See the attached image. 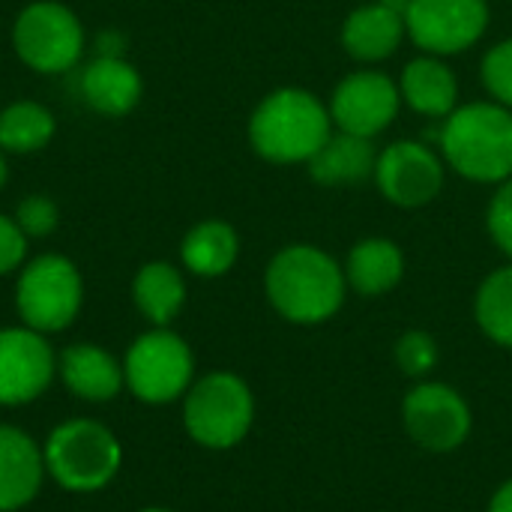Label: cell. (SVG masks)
Here are the masks:
<instances>
[{"mask_svg": "<svg viewBox=\"0 0 512 512\" xmlns=\"http://www.w3.org/2000/svg\"><path fill=\"white\" fill-rule=\"evenodd\" d=\"M123 381L138 402L171 405L195 384V354L174 330L153 327L126 348Z\"/></svg>", "mask_w": 512, "mask_h": 512, "instance_id": "52a82bcc", "label": "cell"}, {"mask_svg": "<svg viewBox=\"0 0 512 512\" xmlns=\"http://www.w3.org/2000/svg\"><path fill=\"white\" fill-rule=\"evenodd\" d=\"M345 270L318 246H288L273 255L264 273L270 306L291 324H324L345 303Z\"/></svg>", "mask_w": 512, "mask_h": 512, "instance_id": "6da1fadb", "label": "cell"}, {"mask_svg": "<svg viewBox=\"0 0 512 512\" xmlns=\"http://www.w3.org/2000/svg\"><path fill=\"white\" fill-rule=\"evenodd\" d=\"M57 378L81 402H111L123 387V363L102 345L75 342L57 354Z\"/></svg>", "mask_w": 512, "mask_h": 512, "instance_id": "5bb4252c", "label": "cell"}, {"mask_svg": "<svg viewBox=\"0 0 512 512\" xmlns=\"http://www.w3.org/2000/svg\"><path fill=\"white\" fill-rule=\"evenodd\" d=\"M399 84L384 72H354L342 78L330 99V120L339 132L375 138L399 114Z\"/></svg>", "mask_w": 512, "mask_h": 512, "instance_id": "7c38bea8", "label": "cell"}, {"mask_svg": "<svg viewBox=\"0 0 512 512\" xmlns=\"http://www.w3.org/2000/svg\"><path fill=\"white\" fill-rule=\"evenodd\" d=\"M306 165L312 180L321 186H357L375 177L378 153L372 147V138L333 132L327 144Z\"/></svg>", "mask_w": 512, "mask_h": 512, "instance_id": "ac0fdd59", "label": "cell"}, {"mask_svg": "<svg viewBox=\"0 0 512 512\" xmlns=\"http://www.w3.org/2000/svg\"><path fill=\"white\" fill-rule=\"evenodd\" d=\"M42 447L18 426L0 423V512L24 510L45 480Z\"/></svg>", "mask_w": 512, "mask_h": 512, "instance_id": "9a60e30c", "label": "cell"}, {"mask_svg": "<svg viewBox=\"0 0 512 512\" xmlns=\"http://www.w3.org/2000/svg\"><path fill=\"white\" fill-rule=\"evenodd\" d=\"M405 33H408L405 12L378 0V3L360 6L348 15V21L342 27V45L354 60L378 63V60H387L390 54H396Z\"/></svg>", "mask_w": 512, "mask_h": 512, "instance_id": "e0dca14e", "label": "cell"}, {"mask_svg": "<svg viewBox=\"0 0 512 512\" xmlns=\"http://www.w3.org/2000/svg\"><path fill=\"white\" fill-rule=\"evenodd\" d=\"M375 183L396 207H423L444 189V162L420 141H396L378 153Z\"/></svg>", "mask_w": 512, "mask_h": 512, "instance_id": "4fadbf2b", "label": "cell"}, {"mask_svg": "<svg viewBox=\"0 0 512 512\" xmlns=\"http://www.w3.org/2000/svg\"><path fill=\"white\" fill-rule=\"evenodd\" d=\"M486 225H489L495 246L512 261V177L504 180L501 189L495 192L489 213H486Z\"/></svg>", "mask_w": 512, "mask_h": 512, "instance_id": "83f0119b", "label": "cell"}, {"mask_svg": "<svg viewBox=\"0 0 512 512\" xmlns=\"http://www.w3.org/2000/svg\"><path fill=\"white\" fill-rule=\"evenodd\" d=\"M84 306V279L75 261L45 252L27 261L15 282V309L21 324L36 333L66 330Z\"/></svg>", "mask_w": 512, "mask_h": 512, "instance_id": "8992f818", "label": "cell"}, {"mask_svg": "<svg viewBox=\"0 0 512 512\" xmlns=\"http://www.w3.org/2000/svg\"><path fill=\"white\" fill-rule=\"evenodd\" d=\"M138 512H177V510H168V507H144V510Z\"/></svg>", "mask_w": 512, "mask_h": 512, "instance_id": "d6a6232c", "label": "cell"}, {"mask_svg": "<svg viewBox=\"0 0 512 512\" xmlns=\"http://www.w3.org/2000/svg\"><path fill=\"white\" fill-rule=\"evenodd\" d=\"M333 135L330 108L300 87H282L261 99L249 117L252 150L273 165L309 162Z\"/></svg>", "mask_w": 512, "mask_h": 512, "instance_id": "7a4b0ae2", "label": "cell"}, {"mask_svg": "<svg viewBox=\"0 0 512 512\" xmlns=\"http://www.w3.org/2000/svg\"><path fill=\"white\" fill-rule=\"evenodd\" d=\"M27 237L12 216L0 213V276H9L27 264Z\"/></svg>", "mask_w": 512, "mask_h": 512, "instance_id": "f1b7e54d", "label": "cell"}, {"mask_svg": "<svg viewBox=\"0 0 512 512\" xmlns=\"http://www.w3.org/2000/svg\"><path fill=\"white\" fill-rule=\"evenodd\" d=\"M132 303L153 327H168L186 306L183 273L168 261H147L132 279Z\"/></svg>", "mask_w": 512, "mask_h": 512, "instance_id": "7402d4cb", "label": "cell"}, {"mask_svg": "<svg viewBox=\"0 0 512 512\" xmlns=\"http://www.w3.org/2000/svg\"><path fill=\"white\" fill-rule=\"evenodd\" d=\"M42 453L48 477L75 495L105 489L123 465V444L117 435L90 417H75L54 426Z\"/></svg>", "mask_w": 512, "mask_h": 512, "instance_id": "277c9868", "label": "cell"}, {"mask_svg": "<svg viewBox=\"0 0 512 512\" xmlns=\"http://www.w3.org/2000/svg\"><path fill=\"white\" fill-rule=\"evenodd\" d=\"M483 84L495 96V102L512 111V39L498 42L483 57Z\"/></svg>", "mask_w": 512, "mask_h": 512, "instance_id": "4316f807", "label": "cell"}, {"mask_svg": "<svg viewBox=\"0 0 512 512\" xmlns=\"http://www.w3.org/2000/svg\"><path fill=\"white\" fill-rule=\"evenodd\" d=\"M54 132H57V120L51 108H45L42 102L21 99V102L0 108V150L3 153H18V156L36 153L51 144Z\"/></svg>", "mask_w": 512, "mask_h": 512, "instance_id": "603a6c76", "label": "cell"}, {"mask_svg": "<svg viewBox=\"0 0 512 512\" xmlns=\"http://www.w3.org/2000/svg\"><path fill=\"white\" fill-rule=\"evenodd\" d=\"M489 512H512V480L498 486V492L489 501Z\"/></svg>", "mask_w": 512, "mask_h": 512, "instance_id": "4dcf8cb0", "label": "cell"}, {"mask_svg": "<svg viewBox=\"0 0 512 512\" xmlns=\"http://www.w3.org/2000/svg\"><path fill=\"white\" fill-rule=\"evenodd\" d=\"M405 27L417 48L435 57L477 45L489 27L486 0H408Z\"/></svg>", "mask_w": 512, "mask_h": 512, "instance_id": "30bf717a", "label": "cell"}, {"mask_svg": "<svg viewBox=\"0 0 512 512\" xmlns=\"http://www.w3.org/2000/svg\"><path fill=\"white\" fill-rule=\"evenodd\" d=\"M12 219L18 222V228L24 231L27 240H42V237H51L60 225V207L51 195L45 192H33L27 198L18 201Z\"/></svg>", "mask_w": 512, "mask_h": 512, "instance_id": "484cf974", "label": "cell"}, {"mask_svg": "<svg viewBox=\"0 0 512 512\" xmlns=\"http://www.w3.org/2000/svg\"><path fill=\"white\" fill-rule=\"evenodd\" d=\"M84 105L102 117H126L144 93L141 72L126 57H93L78 75Z\"/></svg>", "mask_w": 512, "mask_h": 512, "instance_id": "2e32d148", "label": "cell"}, {"mask_svg": "<svg viewBox=\"0 0 512 512\" xmlns=\"http://www.w3.org/2000/svg\"><path fill=\"white\" fill-rule=\"evenodd\" d=\"M96 57H126V36L117 30H102L96 36Z\"/></svg>", "mask_w": 512, "mask_h": 512, "instance_id": "f546056e", "label": "cell"}, {"mask_svg": "<svg viewBox=\"0 0 512 512\" xmlns=\"http://www.w3.org/2000/svg\"><path fill=\"white\" fill-rule=\"evenodd\" d=\"M399 93L408 102V108H414L423 117H450L456 111L459 81L441 57L426 54L405 66Z\"/></svg>", "mask_w": 512, "mask_h": 512, "instance_id": "d6986e66", "label": "cell"}, {"mask_svg": "<svg viewBox=\"0 0 512 512\" xmlns=\"http://www.w3.org/2000/svg\"><path fill=\"white\" fill-rule=\"evenodd\" d=\"M441 150L447 165L474 183L512 177V111L501 102H471L444 117Z\"/></svg>", "mask_w": 512, "mask_h": 512, "instance_id": "3957f363", "label": "cell"}, {"mask_svg": "<svg viewBox=\"0 0 512 512\" xmlns=\"http://www.w3.org/2000/svg\"><path fill=\"white\" fill-rule=\"evenodd\" d=\"M84 45L87 33L81 18L60 0H33L12 21L15 57L39 75L75 69Z\"/></svg>", "mask_w": 512, "mask_h": 512, "instance_id": "ba28073f", "label": "cell"}, {"mask_svg": "<svg viewBox=\"0 0 512 512\" xmlns=\"http://www.w3.org/2000/svg\"><path fill=\"white\" fill-rule=\"evenodd\" d=\"M393 357H396V366L402 369V375H408L414 381H426L435 372L441 351H438V342L426 330H408L399 336Z\"/></svg>", "mask_w": 512, "mask_h": 512, "instance_id": "d4e9b609", "label": "cell"}, {"mask_svg": "<svg viewBox=\"0 0 512 512\" xmlns=\"http://www.w3.org/2000/svg\"><path fill=\"white\" fill-rule=\"evenodd\" d=\"M237 255H240V237L222 219H204L192 225L180 243L183 267L201 279L225 276L237 264Z\"/></svg>", "mask_w": 512, "mask_h": 512, "instance_id": "44dd1931", "label": "cell"}, {"mask_svg": "<svg viewBox=\"0 0 512 512\" xmlns=\"http://www.w3.org/2000/svg\"><path fill=\"white\" fill-rule=\"evenodd\" d=\"M57 378V354L45 333L30 327H0V408L36 402Z\"/></svg>", "mask_w": 512, "mask_h": 512, "instance_id": "8fae6325", "label": "cell"}, {"mask_svg": "<svg viewBox=\"0 0 512 512\" xmlns=\"http://www.w3.org/2000/svg\"><path fill=\"white\" fill-rule=\"evenodd\" d=\"M408 438L429 453L459 450L474 426L468 399L444 381H417L402 402Z\"/></svg>", "mask_w": 512, "mask_h": 512, "instance_id": "9c48e42d", "label": "cell"}, {"mask_svg": "<svg viewBox=\"0 0 512 512\" xmlns=\"http://www.w3.org/2000/svg\"><path fill=\"white\" fill-rule=\"evenodd\" d=\"M474 315L480 330L501 348H512V264L489 273L477 291Z\"/></svg>", "mask_w": 512, "mask_h": 512, "instance_id": "cb8c5ba5", "label": "cell"}, {"mask_svg": "<svg viewBox=\"0 0 512 512\" xmlns=\"http://www.w3.org/2000/svg\"><path fill=\"white\" fill-rule=\"evenodd\" d=\"M402 276H405V255L387 237L360 240L348 252L345 279L363 297H381V294L393 291L402 282Z\"/></svg>", "mask_w": 512, "mask_h": 512, "instance_id": "ffe728a7", "label": "cell"}, {"mask_svg": "<svg viewBox=\"0 0 512 512\" xmlns=\"http://www.w3.org/2000/svg\"><path fill=\"white\" fill-rule=\"evenodd\" d=\"M255 423V396L234 372H207L183 396V426L204 450L243 444Z\"/></svg>", "mask_w": 512, "mask_h": 512, "instance_id": "5b68a950", "label": "cell"}, {"mask_svg": "<svg viewBox=\"0 0 512 512\" xmlns=\"http://www.w3.org/2000/svg\"><path fill=\"white\" fill-rule=\"evenodd\" d=\"M6 180H9V162H6V153L0 150V189L6 186Z\"/></svg>", "mask_w": 512, "mask_h": 512, "instance_id": "1f68e13d", "label": "cell"}]
</instances>
